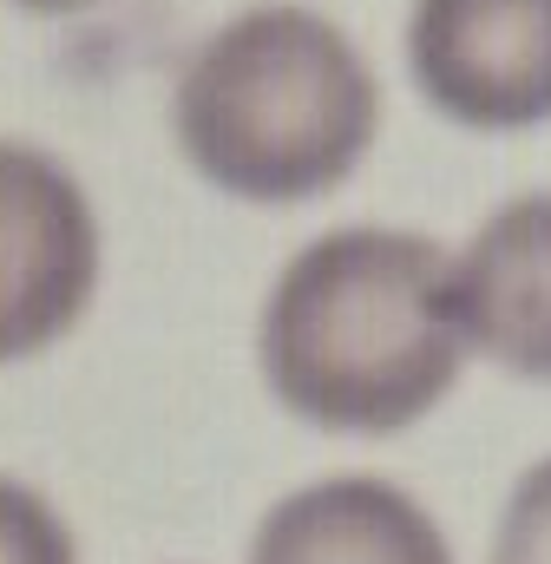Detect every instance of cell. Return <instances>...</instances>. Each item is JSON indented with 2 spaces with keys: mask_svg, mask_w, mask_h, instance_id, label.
Here are the masks:
<instances>
[{
  "mask_svg": "<svg viewBox=\"0 0 551 564\" xmlns=\"http://www.w3.org/2000/svg\"><path fill=\"white\" fill-rule=\"evenodd\" d=\"M171 119L217 191L302 204L361 164L381 126V86L335 20L309 7H250L184 59Z\"/></svg>",
  "mask_w": 551,
  "mask_h": 564,
  "instance_id": "7a4b0ae2",
  "label": "cell"
},
{
  "mask_svg": "<svg viewBox=\"0 0 551 564\" xmlns=\"http://www.w3.org/2000/svg\"><path fill=\"white\" fill-rule=\"evenodd\" d=\"M270 394L328 433H401L446 401L466 341L446 257L413 230L348 224L289 257L257 328Z\"/></svg>",
  "mask_w": 551,
  "mask_h": 564,
  "instance_id": "6da1fadb",
  "label": "cell"
},
{
  "mask_svg": "<svg viewBox=\"0 0 551 564\" xmlns=\"http://www.w3.org/2000/svg\"><path fill=\"white\" fill-rule=\"evenodd\" d=\"M13 7H26V13H46V20H60V13H86V7H99V0H13Z\"/></svg>",
  "mask_w": 551,
  "mask_h": 564,
  "instance_id": "9c48e42d",
  "label": "cell"
},
{
  "mask_svg": "<svg viewBox=\"0 0 551 564\" xmlns=\"http://www.w3.org/2000/svg\"><path fill=\"white\" fill-rule=\"evenodd\" d=\"M493 564H551V459L519 473L493 532Z\"/></svg>",
  "mask_w": 551,
  "mask_h": 564,
  "instance_id": "ba28073f",
  "label": "cell"
},
{
  "mask_svg": "<svg viewBox=\"0 0 551 564\" xmlns=\"http://www.w3.org/2000/svg\"><path fill=\"white\" fill-rule=\"evenodd\" d=\"M99 282V217L79 177L0 139V361L53 348L93 302Z\"/></svg>",
  "mask_w": 551,
  "mask_h": 564,
  "instance_id": "3957f363",
  "label": "cell"
},
{
  "mask_svg": "<svg viewBox=\"0 0 551 564\" xmlns=\"http://www.w3.org/2000/svg\"><path fill=\"white\" fill-rule=\"evenodd\" d=\"M250 564H453V545L408 486L335 473L276 499L250 539Z\"/></svg>",
  "mask_w": 551,
  "mask_h": 564,
  "instance_id": "8992f818",
  "label": "cell"
},
{
  "mask_svg": "<svg viewBox=\"0 0 551 564\" xmlns=\"http://www.w3.org/2000/svg\"><path fill=\"white\" fill-rule=\"evenodd\" d=\"M408 66L473 132L539 126L551 119V0H413Z\"/></svg>",
  "mask_w": 551,
  "mask_h": 564,
  "instance_id": "277c9868",
  "label": "cell"
},
{
  "mask_svg": "<svg viewBox=\"0 0 551 564\" xmlns=\"http://www.w3.org/2000/svg\"><path fill=\"white\" fill-rule=\"evenodd\" d=\"M0 564H79L73 525L60 519V506L7 473H0Z\"/></svg>",
  "mask_w": 551,
  "mask_h": 564,
  "instance_id": "52a82bcc",
  "label": "cell"
},
{
  "mask_svg": "<svg viewBox=\"0 0 551 564\" xmlns=\"http://www.w3.org/2000/svg\"><path fill=\"white\" fill-rule=\"evenodd\" d=\"M446 308L466 348L551 381V191L499 204L446 263Z\"/></svg>",
  "mask_w": 551,
  "mask_h": 564,
  "instance_id": "5b68a950",
  "label": "cell"
}]
</instances>
